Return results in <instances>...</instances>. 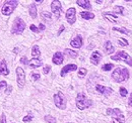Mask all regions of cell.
Returning a JSON list of instances; mask_svg holds the SVG:
<instances>
[{
    "label": "cell",
    "mask_w": 132,
    "mask_h": 123,
    "mask_svg": "<svg viewBox=\"0 0 132 123\" xmlns=\"http://www.w3.org/2000/svg\"><path fill=\"white\" fill-rule=\"evenodd\" d=\"M112 78L115 80L116 82H125L129 79V71L126 68L123 67H119L115 69V71L112 74Z\"/></svg>",
    "instance_id": "obj_1"
},
{
    "label": "cell",
    "mask_w": 132,
    "mask_h": 123,
    "mask_svg": "<svg viewBox=\"0 0 132 123\" xmlns=\"http://www.w3.org/2000/svg\"><path fill=\"white\" fill-rule=\"evenodd\" d=\"M92 101L83 94V93H79L76 96V106L79 110H84L86 108L92 106Z\"/></svg>",
    "instance_id": "obj_2"
},
{
    "label": "cell",
    "mask_w": 132,
    "mask_h": 123,
    "mask_svg": "<svg viewBox=\"0 0 132 123\" xmlns=\"http://www.w3.org/2000/svg\"><path fill=\"white\" fill-rule=\"evenodd\" d=\"M107 114H109V115L112 116V121H113V123H125L124 115L120 111V109H118V108H114V109L109 108L107 110Z\"/></svg>",
    "instance_id": "obj_3"
},
{
    "label": "cell",
    "mask_w": 132,
    "mask_h": 123,
    "mask_svg": "<svg viewBox=\"0 0 132 123\" xmlns=\"http://www.w3.org/2000/svg\"><path fill=\"white\" fill-rule=\"evenodd\" d=\"M18 2L15 0H8V1H5L3 6H2V9H1V12L3 15H10L13 10L16 8Z\"/></svg>",
    "instance_id": "obj_4"
},
{
    "label": "cell",
    "mask_w": 132,
    "mask_h": 123,
    "mask_svg": "<svg viewBox=\"0 0 132 123\" xmlns=\"http://www.w3.org/2000/svg\"><path fill=\"white\" fill-rule=\"evenodd\" d=\"M26 28V23L24 21L19 18V17H16L12 23V28H11V33L12 34H21L23 30Z\"/></svg>",
    "instance_id": "obj_5"
},
{
    "label": "cell",
    "mask_w": 132,
    "mask_h": 123,
    "mask_svg": "<svg viewBox=\"0 0 132 123\" xmlns=\"http://www.w3.org/2000/svg\"><path fill=\"white\" fill-rule=\"evenodd\" d=\"M111 59L113 61H125L126 64H128L129 66H132V58L124 50L118 52L115 56H112Z\"/></svg>",
    "instance_id": "obj_6"
},
{
    "label": "cell",
    "mask_w": 132,
    "mask_h": 123,
    "mask_svg": "<svg viewBox=\"0 0 132 123\" xmlns=\"http://www.w3.org/2000/svg\"><path fill=\"white\" fill-rule=\"evenodd\" d=\"M53 98H54V103H55L56 107H58L59 109H61V110H64V109H65L66 99L62 93L61 92L56 93V94L53 96Z\"/></svg>",
    "instance_id": "obj_7"
},
{
    "label": "cell",
    "mask_w": 132,
    "mask_h": 123,
    "mask_svg": "<svg viewBox=\"0 0 132 123\" xmlns=\"http://www.w3.org/2000/svg\"><path fill=\"white\" fill-rule=\"evenodd\" d=\"M16 76L18 88L22 89L24 84H26V74H24V71H23L22 68H20V67H17L16 68Z\"/></svg>",
    "instance_id": "obj_8"
},
{
    "label": "cell",
    "mask_w": 132,
    "mask_h": 123,
    "mask_svg": "<svg viewBox=\"0 0 132 123\" xmlns=\"http://www.w3.org/2000/svg\"><path fill=\"white\" fill-rule=\"evenodd\" d=\"M51 10H52L53 14L55 15L56 18H59L60 17V13H61V10H62L61 2L58 1V0L52 1V3H51Z\"/></svg>",
    "instance_id": "obj_9"
},
{
    "label": "cell",
    "mask_w": 132,
    "mask_h": 123,
    "mask_svg": "<svg viewBox=\"0 0 132 123\" xmlns=\"http://www.w3.org/2000/svg\"><path fill=\"white\" fill-rule=\"evenodd\" d=\"M75 14H76V11H75V8H69L67 11H66V19L68 21L69 24H73L76 20V17H75Z\"/></svg>",
    "instance_id": "obj_10"
},
{
    "label": "cell",
    "mask_w": 132,
    "mask_h": 123,
    "mask_svg": "<svg viewBox=\"0 0 132 123\" xmlns=\"http://www.w3.org/2000/svg\"><path fill=\"white\" fill-rule=\"evenodd\" d=\"M76 70H77V66H76V65H74V64L66 65L65 67L61 70L60 75H61V77H65V75L67 73H69V72H74V71H76Z\"/></svg>",
    "instance_id": "obj_11"
},
{
    "label": "cell",
    "mask_w": 132,
    "mask_h": 123,
    "mask_svg": "<svg viewBox=\"0 0 132 123\" xmlns=\"http://www.w3.org/2000/svg\"><path fill=\"white\" fill-rule=\"evenodd\" d=\"M52 61L55 65H61L63 61H64V57H63V54L60 53V52H57L55 53V55L53 56L52 58Z\"/></svg>",
    "instance_id": "obj_12"
},
{
    "label": "cell",
    "mask_w": 132,
    "mask_h": 123,
    "mask_svg": "<svg viewBox=\"0 0 132 123\" xmlns=\"http://www.w3.org/2000/svg\"><path fill=\"white\" fill-rule=\"evenodd\" d=\"M71 46L75 47V48H80L82 46V37L80 35H77L76 37H74L71 42H70Z\"/></svg>",
    "instance_id": "obj_13"
},
{
    "label": "cell",
    "mask_w": 132,
    "mask_h": 123,
    "mask_svg": "<svg viewBox=\"0 0 132 123\" xmlns=\"http://www.w3.org/2000/svg\"><path fill=\"white\" fill-rule=\"evenodd\" d=\"M96 90L99 93H101V94H103V95H109V94H111V93L113 92V90L111 88L105 87L103 85H97L96 86Z\"/></svg>",
    "instance_id": "obj_14"
},
{
    "label": "cell",
    "mask_w": 132,
    "mask_h": 123,
    "mask_svg": "<svg viewBox=\"0 0 132 123\" xmlns=\"http://www.w3.org/2000/svg\"><path fill=\"white\" fill-rule=\"evenodd\" d=\"M101 60H102V55H101L100 52H94L92 54V56H90V61L94 65H98Z\"/></svg>",
    "instance_id": "obj_15"
},
{
    "label": "cell",
    "mask_w": 132,
    "mask_h": 123,
    "mask_svg": "<svg viewBox=\"0 0 132 123\" xmlns=\"http://www.w3.org/2000/svg\"><path fill=\"white\" fill-rule=\"evenodd\" d=\"M9 74L8 69H7V65L5 61H0V75L2 76H7Z\"/></svg>",
    "instance_id": "obj_16"
},
{
    "label": "cell",
    "mask_w": 132,
    "mask_h": 123,
    "mask_svg": "<svg viewBox=\"0 0 132 123\" xmlns=\"http://www.w3.org/2000/svg\"><path fill=\"white\" fill-rule=\"evenodd\" d=\"M103 16H104L107 20H109L110 22H113V23H117V22H118V18H117V16H116L115 14H113V13L105 12V13H103Z\"/></svg>",
    "instance_id": "obj_17"
},
{
    "label": "cell",
    "mask_w": 132,
    "mask_h": 123,
    "mask_svg": "<svg viewBox=\"0 0 132 123\" xmlns=\"http://www.w3.org/2000/svg\"><path fill=\"white\" fill-rule=\"evenodd\" d=\"M28 65L31 68L36 69V68H39V67L42 66V61H41V60H39V59H32L30 61H28Z\"/></svg>",
    "instance_id": "obj_18"
},
{
    "label": "cell",
    "mask_w": 132,
    "mask_h": 123,
    "mask_svg": "<svg viewBox=\"0 0 132 123\" xmlns=\"http://www.w3.org/2000/svg\"><path fill=\"white\" fill-rule=\"evenodd\" d=\"M104 49H105V52H106L108 55H110V54L114 53V50H115V48H114V46H113V45H112V43H111V42H109V40L105 43Z\"/></svg>",
    "instance_id": "obj_19"
},
{
    "label": "cell",
    "mask_w": 132,
    "mask_h": 123,
    "mask_svg": "<svg viewBox=\"0 0 132 123\" xmlns=\"http://www.w3.org/2000/svg\"><path fill=\"white\" fill-rule=\"evenodd\" d=\"M76 3H77L80 7L84 8V9H90V8H92L90 2H89L88 0H77Z\"/></svg>",
    "instance_id": "obj_20"
},
{
    "label": "cell",
    "mask_w": 132,
    "mask_h": 123,
    "mask_svg": "<svg viewBox=\"0 0 132 123\" xmlns=\"http://www.w3.org/2000/svg\"><path fill=\"white\" fill-rule=\"evenodd\" d=\"M29 11H30V15L32 16V18H37V6L35 3H32L30 5Z\"/></svg>",
    "instance_id": "obj_21"
},
{
    "label": "cell",
    "mask_w": 132,
    "mask_h": 123,
    "mask_svg": "<svg viewBox=\"0 0 132 123\" xmlns=\"http://www.w3.org/2000/svg\"><path fill=\"white\" fill-rule=\"evenodd\" d=\"M41 55V52H40V47L39 46H34L32 48V56L34 57V59H38Z\"/></svg>",
    "instance_id": "obj_22"
},
{
    "label": "cell",
    "mask_w": 132,
    "mask_h": 123,
    "mask_svg": "<svg viewBox=\"0 0 132 123\" xmlns=\"http://www.w3.org/2000/svg\"><path fill=\"white\" fill-rule=\"evenodd\" d=\"M80 16L82 17L83 19H85V20H89V19L95 18V14H94V13H92V12H86V11L80 12Z\"/></svg>",
    "instance_id": "obj_23"
},
{
    "label": "cell",
    "mask_w": 132,
    "mask_h": 123,
    "mask_svg": "<svg viewBox=\"0 0 132 123\" xmlns=\"http://www.w3.org/2000/svg\"><path fill=\"white\" fill-rule=\"evenodd\" d=\"M64 54H65L66 56H68L69 58H72V59H75L77 57V53L72 50V49H69V48H66L65 50H64Z\"/></svg>",
    "instance_id": "obj_24"
},
{
    "label": "cell",
    "mask_w": 132,
    "mask_h": 123,
    "mask_svg": "<svg viewBox=\"0 0 132 123\" xmlns=\"http://www.w3.org/2000/svg\"><path fill=\"white\" fill-rule=\"evenodd\" d=\"M113 30L119 31V32H122V33H125V34H131V31L126 29L125 27H113Z\"/></svg>",
    "instance_id": "obj_25"
},
{
    "label": "cell",
    "mask_w": 132,
    "mask_h": 123,
    "mask_svg": "<svg viewBox=\"0 0 132 123\" xmlns=\"http://www.w3.org/2000/svg\"><path fill=\"white\" fill-rule=\"evenodd\" d=\"M113 68H114V65H113V64H106V65H104V66L102 67V70L108 72V71H111Z\"/></svg>",
    "instance_id": "obj_26"
},
{
    "label": "cell",
    "mask_w": 132,
    "mask_h": 123,
    "mask_svg": "<svg viewBox=\"0 0 132 123\" xmlns=\"http://www.w3.org/2000/svg\"><path fill=\"white\" fill-rule=\"evenodd\" d=\"M45 121L47 123H56V118L51 116V115H46L45 116Z\"/></svg>",
    "instance_id": "obj_27"
},
{
    "label": "cell",
    "mask_w": 132,
    "mask_h": 123,
    "mask_svg": "<svg viewBox=\"0 0 132 123\" xmlns=\"http://www.w3.org/2000/svg\"><path fill=\"white\" fill-rule=\"evenodd\" d=\"M41 16H42V18L43 19H45V20H51V13L50 12H47V11H43L42 13H41Z\"/></svg>",
    "instance_id": "obj_28"
},
{
    "label": "cell",
    "mask_w": 132,
    "mask_h": 123,
    "mask_svg": "<svg viewBox=\"0 0 132 123\" xmlns=\"http://www.w3.org/2000/svg\"><path fill=\"white\" fill-rule=\"evenodd\" d=\"M123 11H124V8L122 6H119L117 5L114 7V12L115 13H118V14H123Z\"/></svg>",
    "instance_id": "obj_29"
},
{
    "label": "cell",
    "mask_w": 132,
    "mask_h": 123,
    "mask_svg": "<svg viewBox=\"0 0 132 123\" xmlns=\"http://www.w3.org/2000/svg\"><path fill=\"white\" fill-rule=\"evenodd\" d=\"M86 73H87V71H86V69H84V68H81V69L78 70V76H79V77H84V76L86 75Z\"/></svg>",
    "instance_id": "obj_30"
},
{
    "label": "cell",
    "mask_w": 132,
    "mask_h": 123,
    "mask_svg": "<svg viewBox=\"0 0 132 123\" xmlns=\"http://www.w3.org/2000/svg\"><path fill=\"white\" fill-rule=\"evenodd\" d=\"M118 44L122 46H126L128 45V42L125 38H120V39H118Z\"/></svg>",
    "instance_id": "obj_31"
},
{
    "label": "cell",
    "mask_w": 132,
    "mask_h": 123,
    "mask_svg": "<svg viewBox=\"0 0 132 123\" xmlns=\"http://www.w3.org/2000/svg\"><path fill=\"white\" fill-rule=\"evenodd\" d=\"M32 120H33V115H32V114H29V115H27L26 117H23V122L24 123L31 122Z\"/></svg>",
    "instance_id": "obj_32"
},
{
    "label": "cell",
    "mask_w": 132,
    "mask_h": 123,
    "mask_svg": "<svg viewBox=\"0 0 132 123\" xmlns=\"http://www.w3.org/2000/svg\"><path fill=\"white\" fill-rule=\"evenodd\" d=\"M120 94H121L122 97H126L128 92H127V90H126L124 87H121V88H120Z\"/></svg>",
    "instance_id": "obj_33"
},
{
    "label": "cell",
    "mask_w": 132,
    "mask_h": 123,
    "mask_svg": "<svg viewBox=\"0 0 132 123\" xmlns=\"http://www.w3.org/2000/svg\"><path fill=\"white\" fill-rule=\"evenodd\" d=\"M6 87H7V83L5 81H1L0 82V92L3 91V90H5Z\"/></svg>",
    "instance_id": "obj_34"
},
{
    "label": "cell",
    "mask_w": 132,
    "mask_h": 123,
    "mask_svg": "<svg viewBox=\"0 0 132 123\" xmlns=\"http://www.w3.org/2000/svg\"><path fill=\"white\" fill-rule=\"evenodd\" d=\"M50 70H51V67L47 65V66L44 67V69H43V73H44V74H48V73L50 72Z\"/></svg>",
    "instance_id": "obj_35"
},
{
    "label": "cell",
    "mask_w": 132,
    "mask_h": 123,
    "mask_svg": "<svg viewBox=\"0 0 132 123\" xmlns=\"http://www.w3.org/2000/svg\"><path fill=\"white\" fill-rule=\"evenodd\" d=\"M32 77H33L34 81H38V80L40 79V77H41V76H40V74H36V73H35V74H33V75H32Z\"/></svg>",
    "instance_id": "obj_36"
},
{
    "label": "cell",
    "mask_w": 132,
    "mask_h": 123,
    "mask_svg": "<svg viewBox=\"0 0 132 123\" xmlns=\"http://www.w3.org/2000/svg\"><path fill=\"white\" fill-rule=\"evenodd\" d=\"M30 28H31V30L34 31V32H39V31H40L38 28H37V26H36V25H34V24H32V25L30 26Z\"/></svg>",
    "instance_id": "obj_37"
},
{
    "label": "cell",
    "mask_w": 132,
    "mask_h": 123,
    "mask_svg": "<svg viewBox=\"0 0 132 123\" xmlns=\"http://www.w3.org/2000/svg\"><path fill=\"white\" fill-rule=\"evenodd\" d=\"M0 122L1 123H6V117L4 114H1V117H0Z\"/></svg>",
    "instance_id": "obj_38"
},
{
    "label": "cell",
    "mask_w": 132,
    "mask_h": 123,
    "mask_svg": "<svg viewBox=\"0 0 132 123\" xmlns=\"http://www.w3.org/2000/svg\"><path fill=\"white\" fill-rule=\"evenodd\" d=\"M20 61H21V64H23V65H28V61H27V58H26V57H22V58L20 59Z\"/></svg>",
    "instance_id": "obj_39"
},
{
    "label": "cell",
    "mask_w": 132,
    "mask_h": 123,
    "mask_svg": "<svg viewBox=\"0 0 132 123\" xmlns=\"http://www.w3.org/2000/svg\"><path fill=\"white\" fill-rule=\"evenodd\" d=\"M45 25L43 24V23H40V25H39V30H45Z\"/></svg>",
    "instance_id": "obj_40"
},
{
    "label": "cell",
    "mask_w": 132,
    "mask_h": 123,
    "mask_svg": "<svg viewBox=\"0 0 132 123\" xmlns=\"http://www.w3.org/2000/svg\"><path fill=\"white\" fill-rule=\"evenodd\" d=\"M64 28H65V27H64V25H61V27H60V29H59V31H58V35H60V33H61L62 31L64 30Z\"/></svg>",
    "instance_id": "obj_41"
},
{
    "label": "cell",
    "mask_w": 132,
    "mask_h": 123,
    "mask_svg": "<svg viewBox=\"0 0 132 123\" xmlns=\"http://www.w3.org/2000/svg\"><path fill=\"white\" fill-rule=\"evenodd\" d=\"M129 105L132 107V93L130 94V97H129Z\"/></svg>",
    "instance_id": "obj_42"
}]
</instances>
